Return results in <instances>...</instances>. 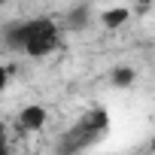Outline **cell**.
I'll return each mask as SVG.
<instances>
[{
    "instance_id": "obj_2",
    "label": "cell",
    "mask_w": 155,
    "mask_h": 155,
    "mask_svg": "<svg viewBox=\"0 0 155 155\" xmlns=\"http://www.w3.org/2000/svg\"><path fill=\"white\" fill-rule=\"evenodd\" d=\"M107 128H110V116H107V110H94V113H88L82 122H76V125L61 137L58 155H76V152H82V149L91 146Z\"/></svg>"
},
{
    "instance_id": "obj_7",
    "label": "cell",
    "mask_w": 155,
    "mask_h": 155,
    "mask_svg": "<svg viewBox=\"0 0 155 155\" xmlns=\"http://www.w3.org/2000/svg\"><path fill=\"white\" fill-rule=\"evenodd\" d=\"M6 79H9V70H6L3 64H0V91H3V88H6Z\"/></svg>"
},
{
    "instance_id": "obj_5",
    "label": "cell",
    "mask_w": 155,
    "mask_h": 155,
    "mask_svg": "<svg viewBox=\"0 0 155 155\" xmlns=\"http://www.w3.org/2000/svg\"><path fill=\"white\" fill-rule=\"evenodd\" d=\"M134 82V70L131 67H116L113 70V85L116 88H125V85H131Z\"/></svg>"
},
{
    "instance_id": "obj_1",
    "label": "cell",
    "mask_w": 155,
    "mask_h": 155,
    "mask_svg": "<svg viewBox=\"0 0 155 155\" xmlns=\"http://www.w3.org/2000/svg\"><path fill=\"white\" fill-rule=\"evenodd\" d=\"M3 40L12 49H25L31 58H43L52 55L61 43V31L55 21L49 18H34V21H21V25H9Z\"/></svg>"
},
{
    "instance_id": "obj_3",
    "label": "cell",
    "mask_w": 155,
    "mask_h": 155,
    "mask_svg": "<svg viewBox=\"0 0 155 155\" xmlns=\"http://www.w3.org/2000/svg\"><path fill=\"white\" fill-rule=\"evenodd\" d=\"M46 119H49V113H46L40 104H31V107H25V110L18 113V128H25V131H40V128L46 125Z\"/></svg>"
},
{
    "instance_id": "obj_9",
    "label": "cell",
    "mask_w": 155,
    "mask_h": 155,
    "mask_svg": "<svg viewBox=\"0 0 155 155\" xmlns=\"http://www.w3.org/2000/svg\"><path fill=\"white\" fill-rule=\"evenodd\" d=\"M152 152H155V140H152Z\"/></svg>"
},
{
    "instance_id": "obj_4",
    "label": "cell",
    "mask_w": 155,
    "mask_h": 155,
    "mask_svg": "<svg viewBox=\"0 0 155 155\" xmlns=\"http://www.w3.org/2000/svg\"><path fill=\"white\" fill-rule=\"evenodd\" d=\"M128 9H122V6H116V9H107V12H101V21L107 25V28H119V25H125L128 21Z\"/></svg>"
},
{
    "instance_id": "obj_8",
    "label": "cell",
    "mask_w": 155,
    "mask_h": 155,
    "mask_svg": "<svg viewBox=\"0 0 155 155\" xmlns=\"http://www.w3.org/2000/svg\"><path fill=\"white\" fill-rule=\"evenodd\" d=\"M0 155H9V146H6V134L0 128Z\"/></svg>"
},
{
    "instance_id": "obj_6",
    "label": "cell",
    "mask_w": 155,
    "mask_h": 155,
    "mask_svg": "<svg viewBox=\"0 0 155 155\" xmlns=\"http://www.w3.org/2000/svg\"><path fill=\"white\" fill-rule=\"evenodd\" d=\"M85 15H88V9H85V6L73 9V15H70V25H73V28H82V25H85Z\"/></svg>"
}]
</instances>
